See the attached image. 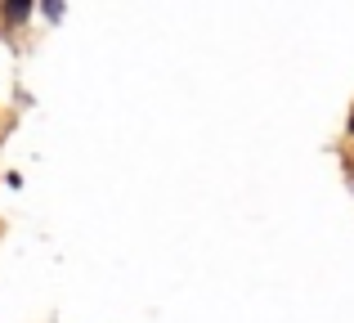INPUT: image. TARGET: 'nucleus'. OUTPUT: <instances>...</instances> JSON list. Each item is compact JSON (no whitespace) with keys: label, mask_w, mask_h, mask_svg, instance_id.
<instances>
[{"label":"nucleus","mask_w":354,"mask_h":323,"mask_svg":"<svg viewBox=\"0 0 354 323\" xmlns=\"http://www.w3.org/2000/svg\"><path fill=\"white\" fill-rule=\"evenodd\" d=\"M27 14H32V0H9V5H5V18H14V23L27 18Z\"/></svg>","instance_id":"obj_1"},{"label":"nucleus","mask_w":354,"mask_h":323,"mask_svg":"<svg viewBox=\"0 0 354 323\" xmlns=\"http://www.w3.org/2000/svg\"><path fill=\"white\" fill-rule=\"evenodd\" d=\"M350 131H354V117H350Z\"/></svg>","instance_id":"obj_2"}]
</instances>
